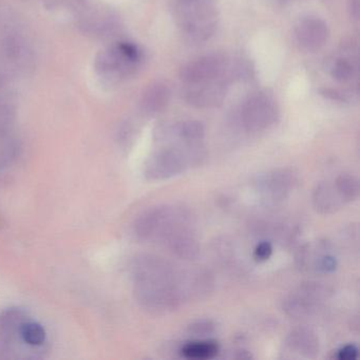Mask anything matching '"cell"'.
I'll return each mask as SVG.
<instances>
[{
	"label": "cell",
	"mask_w": 360,
	"mask_h": 360,
	"mask_svg": "<svg viewBox=\"0 0 360 360\" xmlns=\"http://www.w3.org/2000/svg\"><path fill=\"white\" fill-rule=\"evenodd\" d=\"M131 276L136 301L153 315L172 313L193 296L191 274L179 273L168 261L153 255L136 257Z\"/></svg>",
	"instance_id": "6da1fadb"
},
{
	"label": "cell",
	"mask_w": 360,
	"mask_h": 360,
	"mask_svg": "<svg viewBox=\"0 0 360 360\" xmlns=\"http://www.w3.org/2000/svg\"><path fill=\"white\" fill-rule=\"evenodd\" d=\"M205 159V148L201 143L160 149L147 160L144 174L149 181L166 180L202 165Z\"/></svg>",
	"instance_id": "7a4b0ae2"
},
{
	"label": "cell",
	"mask_w": 360,
	"mask_h": 360,
	"mask_svg": "<svg viewBox=\"0 0 360 360\" xmlns=\"http://www.w3.org/2000/svg\"><path fill=\"white\" fill-rule=\"evenodd\" d=\"M191 212L179 205H159L143 212L134 225V233L143 241L163 243L172 233L191 225Z\"/></svg>",
	"instance_id": "3957f363"
},
{
	"label": "cell",
	"mask_w": 360,
	"mask_h": 360,
	"mask_svg": "<svg viewBox=\"0 0 360 360\" xmlns=\"http://www.w3.org/2000/svg\"><path fill=\"white\" fill-rule=\"evenodd\" d=\"M174 13L179 26L193 39H207L216 29V11L210 0H176Z\"/></svg>",
	"instance_id": "277c9868"
},
{
	"label": "cell",
	"mask_w": 360,
	"mask_h": 360,
	"mask_svg": "<svg viewBox=\"0 0 360 360\" xmlns=\"http://www.w3.org/2000/svg\"><path fill=\"white\" fill-rule=\"evenodd\" d=\"M140 60V51L130 43L115 44L96 56L94 68L105 81L112 82L127 75Z\"/></svg>",
	"instance_id": "5b68a950"
},
{
	"label": "cell",
	"mask_w": 360,
	"mask_h": 360,
	"mask_svg": "<svg viewBox=\"0 0 360 360\" xmlns=\"http://www.w3.org/2000/svg\"><path fill=\"white\" fill-rule=\"evenodd\" d=\"M328 296V288L321 284H302L284 299L283 311L290 317H309L321 307Z\"/></svg>",
	"instance_id": "8992f818"
},
{
	"label": "cell",
	"mask_w": 360,
	"mask_h": 360,
	"mask_svg": "<svg viewBox=\"0 0 360 360\" xmlns=\"http://www.w3.org/2000/svg\"><path fill=\"white\" fill-rule=\"evenodd\" d=\"M297 182V174L292 170L279 168L258 176L255 189L263 202L274 204L286 199Z\"/></svg>",
	"instance_id": "52a82bcc"
},
{
	"label": "cell",
	"mask_w": 360,
	"mask_h": 360,
	"mask_svg": "<svg viewBox=\"0 0 360 360\" xmlns=\"http://www.w3.org/2000/svg\"><path fill=\"white\" fill-rule=\"evenodd\" d=\"M277 119L275 102L264 94L250 96L242 107L241 121L248 131H263L273 126Z\"/></svg>",
	"instance_id": "ba28073f"
},
{
	"label": "cell",
	"mask_w": 360,
	"mask_h": 360,
	"mask_svg": "<svg viewBox=\"0 0 360 360\" xmlns=\"http://www.w3.org/2000/svg\"><path fill=\"white\" fill-rule=\"evenodd\" d=\"M224 58L217 54L202 56L183 67L181 79L189 86L214 82L224 71Z\"/></svg>",
	"instance_id": "9c48e42d"
},
{
	"label": "cell",
	"mask_w": 360,
	"mask_h": 360,
	"mask_svg": "<svg viewBox=\"0 0 360 360\" xmlns=\"http://www.w3.org/2000/svg\"><path fill=\"white\" fill-rule=\"evenodd\" d=\"M295 34L297 41L303 49L316 51L328 41V29L319 18H307L297 25Z\"/></svg>",
	"instance_id": "30bf717a"
},
{
	"label": "cell",
	"mask_w": 360,
	"mask_h": 360,
	"mask_svg": "<svg viewBox=\"0 0 360 360\" xmlns=\"http://www.w3.org/2000/svg\"><path fill=\"white\" fill-rule=\"evenodd\" d=\"M166 248L179 258L193 260L200 254V244L191 226L183 227L163 242Z\"/></svg>",
	"instance_id": "8fae6325"
},
{
	"label": "cell",
	"mask_w": 360,
	"mask_h": 360,
	"mask_svg": "<svg viewBox=\"0 0 360 360\" xmlns=\"http://www.w3.org/2000/svg\"><path fill=\"white\" fill-rule=\"evenodd\" d=\"M286 347L300 357L315 358L319 353V339L307 328H294L286 337Z\"/></svg>",
	"instance_id": "7c38bea8"
},
{
	"label": "cell",
	"mask_w": 360,
	"mask_h": 360,
	"mask_svg": "<svg viewBox=\"0 0 360 360\" xmlns=\"http://www.w3.org/2000/svg\"><path fill=\"white\" fill-rule=\"evenodd\" d=\"M313 204L315 210L322 214H334L345 205L333 181L317 184L314 189Z\"/></svg>",
	"instance_id": "4fadbf2b"
},
{
	"label": "cell",
	"mask_w": 360,
	"mask_h": 360,
	"mask_svg": "<svg viewBox=\"0 0 360 360\" xmlns=\"http://www.w3.org/2000/svg\"><path fill=\"white\" fill-rule=\"evenodd\" d=\"M197 86H200L199 89L195 88L187 94L186 100L191 105L199 108H206L221 104L225 96L224 86L212 84V82Z\"/></svg>",
	"instance_id": "5bb4252c"
},
{
	"label": "cell",
	"mask_w": 360,
	"mask_h": 360,
	"mask_svg": "<svg viewBox=\"0 0 360 360\" xmlns=\"http://www.w3.org/2000/svg\"><path fill=\"white\" fill-rule=\"evenodd\" d=\"M170 98L167 86L155 83L149 86L142 96V109L147 115H155L165 108Z\"/></svg>",
	"instance_id": "9a60e30c"
},
{
	"label": "cell",
	"mask_w": 360,
	"mask_h": 360,
	"mask_svg": "<svg viewBox=\"0 0 360 360\" xmlns=\"http://www.w3.org/2000/svg\"><path fill=\"white\" fill-rule=\"evenodd\" d=\"M22 342L31 352H39L47 341V332L39 322L28 319L25 322L20 330Z\"/></svg>",
	"instance_id": "2e32d148"
},
{
	"label": "cell",
	"mask_w": 360,
	"mask_h": 360,
	"mask_svg": "<svg viewBox=\"0 0 360 360\" xmlns=\"http://www.w3.org/2000/svg\"><path fill=\"white\" fill-rule=\"evenodd\" d=\"M218 353L219 345L214 340L191 341L181 349V355L187 359H212Z\"/></svg>",
	"instance_id": "e0dca14e"
},
{
	"label": "cell",
	"mask_w": 360,
	"mask_h": 360,
	"mask_svg": "<svg viewBox=\"0 0 360 360\" xmlns=\"http://www.w3.org/2000/svg\"><path fill=\"white\" fill-rule=\"evenodd\" d=\"M205 129L199 121H185L174 129V136L184 145L200 144L204 139Z\"/></svg>",
	"instance_id": "ac0fdd59"
},
{
	"label": "cell",
	"mask_w": 360,
	"mask_h": 360,
	"mask_svg": "<svg viewBox=\"0 0 360 360\" xmlns=\"http://www.w3.org/2000/svg\"><path fill=\"white\" fill-rule=\"evenodd\" d=\"M20 142L11 132L0 136V170L11 166L20 157Z\"/></svg>",
	"instance_id": "d6986e66"
},
{
	"label": "cell",
	"mask_w": 360,
	"mask_h": 360,
	"mask_svg": "<svg viewBox=\"0 0 360 360\" xmlns=\"http://www.w3.org/2000/svg\"><path fill=\"white\" fill-rule=\"evenodd\" d=\"M333 182L345 205L352 203L359 197V181L353 174H340Z\"/></svg>",
	"instance_id": "ffe728a7"
},
{
	"label": "cell",
	"mask_w": 360,
	"mask_h": 360,
	"mask_svg": "<svg viewBox=\"0 0 360 360\" xmlns=\"http://www.w3.org/2000/svg\"><path fill=\"white\" fill-rule=\"evenodd\" d=\"M4 50L8 60L16 66H26L30 58V52L22 39L8 37L4 43Z\"/></svg>",
	"instance_id": "44dd1931"
},
{
	"label": "cell",
	"mask_w": 360,
	"mask_h": 360,
	"mask_svg": "<svg viewBox=\"0 0 360 360\" xmlns=\"http://www.w3.org/2000/svg\"><path fill=\"white\" fill-rule=\"evenodd\" d=\"M15 112L11 105L0 98V136L10 134L13 126Z\"/></svg>",
	"instance_id": "7402d4cb"
},
{
	"label": "cell",
	"mask_w": 360,
	"mask_h": 360,
	"mask_svg": "<svg viewBox=\"0 0 360 360\" xmlns=\"http://www.w3.org/2000/svg\"><path fill=\"white\" fill-rule=\"evenodd\" d=\"M353 75V67L347 60H338L332 69V77L339 83L349 81Z\"/></svg>",
	"instance_id": "603a6c76"
},
{
	"label": "cell",
	"mask_w": 360,
	"mask_h": 360,
	"mask_svg": "<svg viewBox=\"0 0 360 360\" xmlns=\"http://www.w3.org/2000/svg\"><path fill=\"white\" fill-rule=\"evenodd\" d=\"M337 260L332 255L324 254L316 257L315 269L321 273H332L336 269Z\"/></svg>",
	"instance_id": "cb8c5ba5"
},
{
	"label": "cell",
	"mask_w": 360,
	"mask_h": 360,
	"mask_svg": "<svg viewBox=\"0 0 360 360\" xmlns=\"http://www.w3.org/2000/svg\"><path fill=\"white\" fill-rule=\"evenodd\" d=\"M214 330V324L210 320H201L195 322L188 328V332L193 336L205 337L210 336Z\"/></svg>",
	"instance_id": "d4e9b609"
},
{
	"label": "cell",
	"mask_w": 360,
	"mask_h": 360,
	"mask_svg": "<svg viewBox=\"0 0 360 360\" xmlns=\"http://www.w3.org/2000/svg\"><path fill=\"white\" fill-rule=\"evenodd\" d=\"M273 254V246L269 242H261L256 246L254 250V258L259 262H264L269 260Z\"/></svg>",
	"instance_id": "484cf974"
},
{
	"label": "cell",
	"mask_w": 360,
	"mask_h": 360,
	"mask_svg": "<svg viewBox=\"0 0 360 360\" xmlns=\"http://www.w3.org/2000/svg\"><path fill=\"white\" fill-rule=\"evenodd\" d=\"M358 357V349L354 345H347L341 347L337 353L339 360H354Z\"/></svg>",
	"instance_id": "4316f807"
},
{
	"label": "cell",
	"mask_w": 360,
	"mask_h": 360,
	"mask_svg": "<svg viewBox=\"0 0 360 360\" xmlns=\"http://www.w3.org/2000/svg\"><path fill=\"white\" fill-rule=\"evenodd\" d=\"M349 11L353 18H358L359 16V0H349Z\"/></svg>",
	"instance_id": "83f0119b"
},
{
	"label": "cell",
	"mask_w": 360,
	"mask_h": 360,
	"mask_svg": "<svg viewBox=\"0 0 360 360\" xmlns=\"http://www.w3.org/2000/svg\"><path fill=\"white\" fill-rule=\"evenodd\" d=\"M0 358H6L5 352H4L3 347L0 345Z\"/></svg>",
	"instance_id": "f1b7e54d"
}]
</instances>
